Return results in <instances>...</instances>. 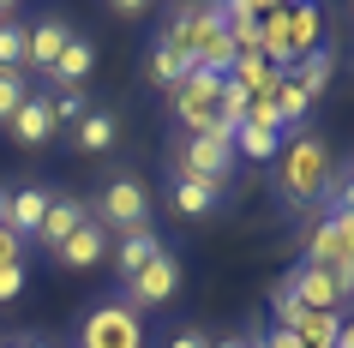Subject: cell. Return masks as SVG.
<instances>
[{
    "label": "cell",
    "mask_w": 354,
    "mask_h": 348,
    "mask_svg": "<svg viewBox=\"0 0 354 348\" xmlns=\"http://www.w3.org/2000/svg\"><path fill=\"white\" fill-rule=\"evenodd\" d=\"M330 181V145L318 132H295L288 145L277 150V186L288 204H313Z\"/></svg>",
    "instance_id": "cell-1"
},
{
    "label": "cell",
    "mask_w": 354,
    "mask_h": 348,
    "mask_svg": "<svg viewBox=\"0 0 354 348\" xmlns=\"http://www.w3.org/2000/svg\"><path fill=\"white\" fill-rule=\"evenodd\" d=\"M78 348H145V312H132L127 300L91 306L78 324Z\"/></svg>",
    "instance_id": "cell-2"
},
{
    "label": "cell",
    "mask_w": 354,
    "mask_h": 348,
    "mask_svg": "<svg viewBox=\"0 0 354 348\" xmlns=\"http://www.w3.org/2000/svg\"><path fill=\"white\" fill-rule=\"evenodd\" d=\"M91 222L96 228H138V222H150V186L138 181V174H114L109 186H102V199L91 204Z\"/></svg>",
    "instance_id": "cell-3"
},
{
    "label": "cell",
    "mask_w": 354,
    "mask_h": 348,
    "mask_svg": "<svg viewBox=\"0 0 354 348\" xmlns=\"http://www.w3.org/2000/svg\"><path fill=\"white\" fill-rule=\"evenodd\" d=\"M234 145L228 138H180L174 150V181H210V186H228L234 174Z\"/></svg>",
    "instance_id": "cell-4"
},
{
    "label": "cell",
    "mask_w": 354,
    "mask_h": 348,
    "mask_svg": "<svg viewBox=\"0 0 354 348\" xmlns=\"http://www.w3.org/2000/svg\"><path fill=\"white\" fill-rule=\"evenodd\" d=\"M282 282H288V294H295L300 306H313V312H348V289H354V276L318 271V264H295Z\"/></svg>",
    "instance_id": "cell-5"
},
{
    "label": "cell",
    "mask_w": 354,
    "mask_h": 348,
    "mask_svg": "<svg viewBox=\"0 0 354 348\" xmlns=\"http://www.w3.org/2000/svg\"><path fill=\"white\" fill-rule=\"evenodd\" d=\"M174 289H180V258L168 253V246H156V258H150L145 271L127 282V294H120V300H127L132 312H145V306H168V300H174Z\"/></svg>",
    "instance_id": "cell-6"
},
{
    "label": "cell",
    "mask_w": 354,
    "mask_h": 348,
    "mask_svg": "<svg viewBox=\"0 0 354 348\" xmlns=\"http://www.w3.org/2000/svg\"><path fill=\"white\" fill-rule=\"evenodd\" d=\"M300 264H318V271H336V276H354V222H318L313 240H306V253Z\"/></svg>",
    "instance_id": "cell-7"
},
{
    "label": "cell",
    "mask_w": 354,
    "mask_h": 348,
    "mask_svg": "<svg viewBox=\"0 0 354 348\" xmlns=\"http://www.w3.org/2000/svg\"><path fill=\"white\" fill-rule=\"evenodd\" d=\"M48 186H12L6 192V228L19 240H37V228H42V217H48Z\"/></svg>",
    "instance_id": "cell-8"
},
{
    "label": "cell",
    "mask_w": 354,
    "mask_h": 348,
    "mask_svg": "<svg viewBox=\"0 0 354 348\" xmlns=\"http://www.w3.org/2000/svg\"><path fill=\"white\" fill-rule=\"evenodd\" d=\"M73 37H78V30H73L66 19H37V24H30V37H24V66L48 73V66L60 60V48H66Z\"/></svg>",
    "instance_id": "cell-9"
},
{
    "label": "cell",
    "mask_w": 354,
    "mask_h": 348,
    "mask_svg": "<svg viewBox=\"0 0 354 348\" xmlns=\"http://www.w3.org/2000/svg\"><path fill=\"white\" fill-rule=\"evenodd\" d=\"M156 246H162V235L150 222H138V228H127V235L114 240V271H120V282H132V276L145 271L150 258H156Z\"/></svg>",
    "instance_id": "cell-10"
},
{
    "label": "cell",
    "mask_w": 354,
    "mask_h": 348,
    "mask_svg": "<svg viewBox=\"0 0 354 348\" xmlns=\"http://www.w3.org/2000/svg\"><path fill=\"white\" fill-rule=\"evenodd\" d=\"M91 66H96V42L91 37H73L66 48H60V60L48 66V84H60V91H84Z\"/></svg>",
    "instance_id": "cell-11"
},
{
    "label": "cell",
    "mask_w": 354,
    "mask_h": 348,
    "mask_svg": "<svg viewBox=\"0 0 354 348\" xmlns=\"http://www.w3.org/2000/svg\"><path fill=\"white\" fill-rule=\"evenodd\" d=\"M6 127H12V138H19V145H48V138H55V114H48V96H24V109L12 114V120H6Z\"/></svg>",
    "instance_id": "cell-12"
},
{
    "label": "cell",
    "mask_w": 354,
    "mask_h": 348,
    "mask_svg": "<svg viewBox=\"0 0 354 348\" xmlns=\"http://www.w3.org/2000/svg\"><path fill=\"white\" fill-rule=\"evenodd\" d=\"M78 222H91V204H84V199H48V217H42L37 240L48 246V253H55V246H60L66 235H73Z\"/></svg>",
    "instance_id": "cell-13"
},
{
    "label": "cell",
    "mask_w": 354,
    "mask_h": 348,
    "mask_svg": "<svg viewBox=\"0 0 354 348\" xmlns=\"http://www.w3.org/2000/svg\"><path fill=\"white\" fill-rule=\"evenodd\" d=\"M187 73H192V60L180 55V48H168V42H156V48L145 55V78L156 84V91H180Z\"/></svg>",
    "instance_id": "cell-14"
},
{
    "label": "cell",
    "mask_w": 354,
    "mask_h": 348,
    "mask_svg": "<svg viewBox=\"0 0 354 348\" xmlns=\"http://www.w3.org/2000/svg\"><path fill=\"white\" fill-rule=\"evenodd\" d=\"M318 30H324V12L318 6H282V37H288V55H306L318 48Z\"/></svg>",
    "instance_id": "cell-15"
},
{
    "label": "cell",
    "mask_w": 354,
    "mask_h": 348,
    "mask_svg": "<svg viewBox=\"0 0 354 348\" xmlns=\"http://www.w3.org/2000/svg\"><path fill=\"white\" fill-rule=\"evenodd\" d=\"M96 258H102V228H96V222H78L73 235L55 246V264H66V271H84Z\"/></svg>",
    "instance_id": "cell-16"
},
{
    "label": "cell",
    "mask_w": 354,
    "mask_h": 348,
    "mask_svg": "<svg viewBox=\"0 0 354 348\" xmlns=\"http://www.w3.org/2000/svg\"><path fill=\"white\" fill-rule=\"evenodd\" d=\"M330 73H336V55H330V48H324V42H318V48H306V55H300L295 66H288V78H295L300 91L313 96V102H318V96H324V84H330Z\"/></svg>",
    "instance_id": "cell-17"
},
{
    "label": "cell",
    "mask_w": 354,
    "mask_h": 348,
    "mask_svg": "<svg viewBox=\"0 0 354 348\" xmlns=\"http://www.w3.org/2000/svg\"><path fill=\"white\" fill-rule=\"evenodd\" d=\"M168 199H174V210H180V217H210V210L223 204V186H210V181H174V192H168Z\"/></svg>",
    "instance_id": "cell-18"
},
{
    "label": "cell",
    "mask_w": 354,
    "mask_h": 348,
    "mask_svg": "<svg viewBox=\"0 0 354 348\" xmlns=\"http://www.w3.org/2000/svg\"><path fill=\"white\" fill-rule=\"evenodd\" d=\"M234 156H246V163H277V150L288 145L282 132H264V127H234Z\"/></svg>",
    "instance_id": "cell-19"
},
{
    "label": "cell",
    "mask_w": 354,
    "mask_h": 348,
    "mask_svg": "<svg viewBox=\"0 0 354 348\" xmlns=\"http://www.w3.org/2000/svg\"><path fill=\"white\" fill-rule=\"evenodd\" d=\"M114 132H120V127H114V114L109 109H91L73 127V138H78V150H114Z\"/></svg>",
    "instance_id": "cell-20"
},
{
    "label": "cell",
    "mask_w": 354,
    "mask_h": 348,
    "mask_svg": "<svg viewBox=\"0 0 354 348\" xmlns=\"http://www.w3.org/2000/svg\"><path fill=\"white\" fill-rule=\"evenodd\" d=\"M24 37H30V24H0V73H24Z\"/></svg>",
    "instance_id": "cell-21"
},
{
    "label": "cell",
    "mask_w": 354,
    "mask_h": 348,
    "mask_svg": "<svg viewBox=\"0 0 354 348\" xmlns=\"http://www.w3.org/2000/svg\"><path fill=\"white\" fill-rule=\"evenodd\" d=\"M48 114H55V127H78L91 114V102H84V91H60V96H48Z\"/></svg>",
    "instance_id": "cell-22"
},
{
    "label": "cell",
    "mask_w": 354,
    "mask_h": 348,
    "mask_svg": "<svg viewBox=\"0 0 354 348\" xmlns=\"http://www.w3.org/2000/svg\"><path fill=\"white\" fill-rule=\"evenodd\" d=\"M24 96H30L24 73H0V127H6V120H12V114L24 109Z\"/></svg>",
    "instance_id": "cell-23"
},
{
    "label": "cell",
    "mask_w": 354,
    "mask_h": 348,
    "mask_svg": "<svg viewBox=\"0 0 354 348\" xmlns=\"http://www.w3.org/2000/svg\"><path fill=\"white\" fill-rule=\"evenodd\" d=\"M19 294H24V264H6V271H0V306L19 300Z\"/></svg>",
    "instance_id": "cell-24"
},
{
    "label": "cell",
    "mask_w": 354,
    "mask_h": 348,
    "mask_svg": "<svg viewBox=\"0 0 354 348\" xmlns=\"http://www.w3.org/2000/svg\"><path fill=\"white\" fill-rule=\"evenodd\" d=\"M6 264H24V240L12 235V228H0V271Z\"/></svg>",
    "instance_id": "cell-25"
},
{
    "label": "cell",
    "mask_w": 354,
    "mask_h": 348,
    "mask_svg": "<svg viewBox=\"0 0 354 348\" xmlns=\"http://www.w3.org/2000/svg\"><path fill=\"white\" fill-rule=\"evenodd\" d=\"M168 348H205V336L198 330H180V336H168Z\"/></svg>",
    "instance_id": "cell-26"
},
{
    "label": "cell",
    "mask_w": 354,
    "mask_h": 348,
    "mask_svg": "<svg viewBox=\"0 0 354 348\" xmlns=\"http://www.w3.org/2000/svg\"><path fill=\"white\" fill-rule=\"evenodd\" d=\"M205 348H246L241 336H205Z\"/></svg>",
    "instance_id": "cell-27"
},
{
    "label": "cell",
    "mask_w": 354,
    "mask_h": 348,
    "mask_svg": "<svg viewBox=\"0 0 354 348\" xmlns=\"http://www.w3.org/2000/svg\"><path fill=\"white\" fill-rule=\"evenodd\" d=\"M0 24H12V0H0Z\"/></svg>",
    "instance_id": "cell-28"
},
{
    "label": "cell",
    "mask_w": 354,
    "mask_h": 348,
    "mask_svg": "<svg viewBox=\"0 0 354 348\" xmlns=\"http://www.w3.org/2000/svg\"><path fill=\"white\" fill-rule=\"evenodd\" d=\"M0 228H6V186H0Z\"/></svg>",
    "instance_id": "cell-29"
},
{
    "label": "cell",
    "mask_w": 354,
    "mask_h": 348,
    "mask_svg": "<svg viewBox=\"0 0 354 348\" xmlns=\"http://www.w3.org/2000/svg\"><path fill=\"white\" fill-rule=\"evenodd\" d=\"M24 348H55V342H37V336H30V342H24Z\"/></svg>",
    "instance_id": "cell-30"
},
{
    "label": "cell",
    "mask_w": 354,
    "mask_h": 348,
    "mask_svg": "<svg viewBox=\"0 0 354 348\" xmlns=\"http://www.w3.org/2000/svg\"><path fill=\"white\" fill-rule=\"evenodd\" d=\"M24 342H30V336H19V342H6V348H24Z\"/></svg>",
    "instance_id": "cell-31"
}]
</instances>
